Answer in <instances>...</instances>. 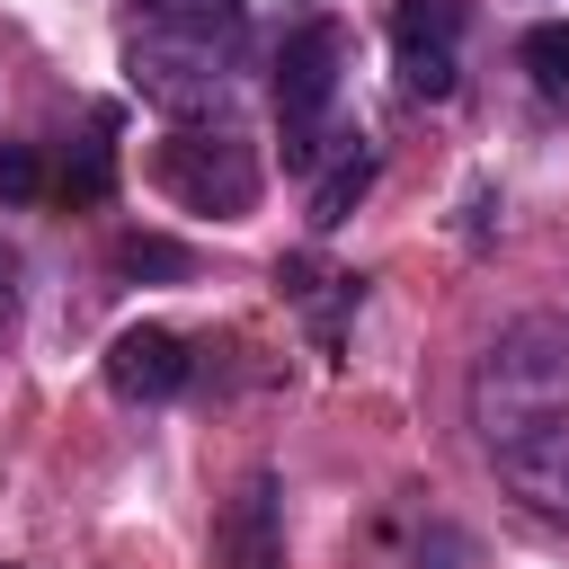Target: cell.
<instances>
[{
  "instance_id": "cell-1",
  "label": "cell",
  "mask_w": 569,
  "mask_h": 569,
  "mask_svg": "<svg viewBox=\"0 0 569 569\" xmlns=\"http://www.w3.org/2000/svg\"><path fill=\"white\" fill-rule=\"evenodd\" d=\"M249 44V9L240 0H124V71L133 98L160 107L169 124H196L222 107L231 71Z\"/></svg>"
},
{
  "instance_id": "cell-2",
  "label": "cell",
  "mask_w": 569,
  "mask_h": 569,
  "mask_svg": "<svg viewBox=\"0 0 569 569\" xmlns=\"http://www.w3.org/2000/svg\"><path fill=\"white\" fill-rule=\"evenodd\" d=\"M542 409H569V329L560 320H516L471 365V427L489 445V436H507Z\"/></svg>"
},
{
  "instance_id": "cell-3",
  "label": "cell",
  "mask_w": 569,
  "mask_h": 569,
  "mask_svg": "<svg viewBox=\"0 0 569 569\" xmlns=\"http://www.w3.org/2000/svg\"><path fill=\"white\" fill-rule=\"evenodd\" d=\"M347 62H356V36L338 18H311L284 36L276 53V124H284V169H320L329 142H356V133H329L338 116V89H347Z\"/></svg>"
},
{
  "instance_id": "cell-4",
  "label": "cell",
  "mask_w": 569,
  "mask_h": 569,
  "mask_svg": "<svg viewBox=\"0 0 569 569\" xmlns=\"http://www.w3.org/2000/svg\"><path fill=\"white\" fill-rule=\"evenodd\" d=\"M160 187L187 204V213H213V222H240L249 204H258V151L231 133V124H178L169 142H160Z\"/></svg>"
},
{
  "instance_id": "cell-5",
  "label": "cell",
  "mask_w": 569,
  "mask_h": 569,
  "mask_svg": "<svg viewBox=\"0 0 569 569\" xmlns=\"http://www.w3.org/2000/svg\"><path fill=\"white\" fill-rule=\"evenodd\" d=\"M480 453H489V471L507 480V498H516L525 516L569 525V409H542V418L489 436Z\"/></svg>"
},
{
  "instance_id": "cell-6",
  "label": "cell",
  "mask_w": 569,
  "mask_h": 569,
  "mask_svg": "<svg viewBox=\"0 0 569 569\" xmlns=\"http://www.w3.org/2000/svg\"><path fill=\"white\" fill-rule=\"evenodd\" d=\"M462 0H400L391 9V62L418 107H445L462 89Z\"/></svg>"
},
{
  "instance_id": "cell-7",
  "label": "cell",
  "mask_w": 569,
  "mask_h": 569,
  "mask_svg": "<svg viewBox=\"0 0 569 569\" xmlns=\"http://www.w3.org/2000/svg\"><path fill=\"white\" fill-rule=\"evenodd\" d=\"M213 569H284V498L276 471H240V489L213 516Z\"/></svg>"
},
{
  "instance_id": "cell-8",
  "label": "cell",
  "mask_w": 569,
  "mask_h": 569,
  "mask_svg": "<svg viewBox=\"0 0 569 569\" xmlns=\"http://www.w3.org/2000/svg\"><path fill=\"white\" fill-rule=\"evenodd\" d=\"M107 391H116V400H133V409L178 400V391H187V338H178V329H160V320L116 329V347H107Z\"/></svg>"
},
{
  "instance_id": "cell-9",
  "label": "cell",
  "mask_w": 569,
  "mask_h": 569,
  "mask_svg": "<svg viewBox=\"0 0 569 569\" xmlns=\"http://www.w3.org/2000/svg\"><path fill=\"white\" fill-rule=\"evenodd\" d=\"M365 187H373V151H365V133L320 169V187H311V231H338L356 204H365Z\"/></svg>"
},
{
  "instance_id": "cell-10",
  "label": "cell",
  "mask_w": 569,
  "mask_h": 569,
  "mask_svg": "<svg viewBox=\"0 0 569 569\" xmlns=\"http://www.w3.org/2000/svg\"><path fill=\"white\" fill-rule=\"evenodd\" d=\"M107 133H116V116H89V133L71 142V160H62V196H71V204H98V196L116 187V142H107Z\"/></svg>"
},
{
  "instance_id": "cell-11",
  "label": "cell",
  "mask_w": 569,
  "mask_h": 569,
  "mask_svg": "<svg viewBox=\"0 0 569 569\" xmlns=\"http://www.w3.org/2000/svg\"><path fill=\"white\" fill-rule=\"evenodd\" d=\"M516 62L533 71V89H551V98H569V27H560V18H542V27H525V44H516Z\"/></svg>"
},
{
  "instance_id": "cell-12",
  "label": "cell",
  "mask_w": 569,
  "mask_h": 569,
  "mask_svg": "<svg viewBox=\"0 0 569 569\" xmlns=\"http://www.w3.org/2000/svg\"><path fill=\"white\" fill-rule=\"evenodd\" d=\"M116 267H124V276H187L196 258H187L178 240H160V231H133V240H116Z\"/></svg>"
},
{
  "instance_id": "cell-13",
  "label": "cell",
  "mask_w": 569,
  "mask_h": 569,
  "mask_svg": "<svg viewBox=\"0 0 569 569\" xmlns=\"http://www.w3.org/2000/svg\"><path fill=\"white\" fill-rule=\"evenodd\" d=\"M44 196V160L36 142H0V204H36Z\"/></svg>"
},
{
  "instance_id": "cell-14",
  "label": "cell",
  "mask_w": 569,
  "mask_h": 569,
  "mask_svg": "<svg viewBox=\"0 0 569 569\" xmlns=\"http://www.w3.org/2000/svg\"><path fill=\"white\" fill-rule=\"evenodd\" d=\"M0 569H9V560H0Z\"/></svg>"
}]
</instances>
